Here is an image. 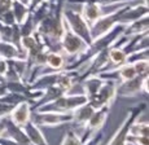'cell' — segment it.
I'll return each instance as SVG.
<instances>
[{"label":"cell","instance_id":"20","mask_svg":"<svg viewBox=\"0 0 149 145\" xmlns=\"http://www.w3.org/2000/svg\"><path fill=\"white\" fill-rule=\"evenodd\" d=\"M10 9H12V13L14 16V21L18 25H21L27 18V16L30 15V8L27 5L22 4V3L17 1V0H13L12 1V8Z\"/></svg>","mask_w":149,"mask_h":145},{"label":"cell","instance_id":"16","mask_svg":"<svg viewBox=\"0 0 149 145\" xmlns=\"http://www.w3.org/2000/svg\"><path fill=\"white\" fill-rule=\"evenodd\" d=\"M22 128H24V131L26 132L31 145H49L48 141H47V139H45L44 135H43L40 127L36 126L31 119L25 124L24 127H22Z\"/></svg>","mask_w":149,"mask_h":145},{"label":"cell","instance_id":"31","mask_svg":"<svg viewBox=\"0 0 149 145\" xmlns=\"http://www.w3.org/2000/svg\"><path fill=\"white\" fill-rule=\"evenodd\" d=\"M12 1L13 0H0V17L12 8Z\"/></svg>","mask_w":149,"mask_h":145},{"label":"cell","instance_id":"4","mask_svg":"<svg viewBox=\"0 0 149 145\" xmlns=\"http://www.w3.org/2000/svg\"><path fill=\"white\" fill-rule=\"evenodd\" d=\"M87 48L88 44L82 38H79L77 34H74L73 31H70L66 27L64 36H62L61 42H60V49H61V52L64 55H66L71 60V64L81 55H83Z\"/></svg>","mask_w":149,"mask_h":145},{"label":"cell","instance_id":"7","mask_svg":"<svg viewBox=\"0 0 149 145\" xmlns=\"http://www.w3.org/2000/svg\"><path fill=\"white\" fill-rule=\"evenodd\" d=\"M30 119L38 127H58L71 123V113H40L31 110Z\"/></svg>","mask_w":149,"mask_h":145},{"label":"cell","instance_id":"11","mask_svg":"<svg viewBox=\"0 0 149 145\" xmlns=\"http://www.w3.org/2000/svg\"><path fill=\"white\" fill-rule=\"evenodd\" d=\"M81 4H82L81 15L83 16V18L87 21V24L90 25V26L93 22H96L100 17H102L104 15H107V13L111 12V10L117 9L118 7L123 5V4H117V5H110V7H102V5L96 4V3H91V1H83Z\"/></svg>","mask_w":149,"mask_h":145},{"label":"cell","instance_id":"13","mask_svg":"<svg viewBox=\"0 0 149 145\" xmlns=\"http://www.w3.org/2000/svg\"><path fill=\"white\" fill-rule=\"evenodd\" d=\"M143 80L141 76H135L130 80L117 82V96L121 97H135L137 93H141Z\"/></svg>","mask_w":149,"mask_h":145},{"label":"cell","instance_id":"35","mask_svg":"<svg viewBox=\"0 0 149 145\" xmlns=\"http://www.w3.org/2000/svg\"><path fill=\"white\" fill-rule=\"evenodd\" d=\"M42 1H45V0H31V3H30V10L33 9V8H35L38 4H40Z\"/></svg>","mask_w":149,"mask_h":145},{"label":"cell","instance_id":"30","mask_svg":"<svg viewBox=\"0 0 149 145\" xmlns=\"http://www.w3.org/2000/svg\"><path fill=\"white\" fill-rule=\"evenodd\" d=\"M14 105H10V104H4V102H0V119L4 118V117H8L12 110V108Z\"/></svg>","mask_w":149,"mask_h":145},{"label":"cell","instance_id":"12","mask_svg":"<svg viewBox=\"0 0 149 145\" xmlns=\"http://www.w3.org/2000/svg\"><path fill=\"white\" fill-rule=\"evenodd\" d=\"M9 119L16 123L17 126L19 127H24L25 124L30 121V117H31V102L25 100V101H21L18 104H16L12 108L9 113Z\"/></svg>","mask_w":149,"mask_h":145},{"label":"cell","instance_id":"14","mask_svg":"<svg viewBox=\"0 0 149 145\" xmlns=\"http://www.w3.org/2000/svg\"><path fill=\"white\" fill-rule=\"evenodd\" d=\"M93 112H95V109H93L87 101L86 104L75 108V109L71 112V118H73L71 119V123H74L78 128H83V126L87 123V121L90 119V117L93 114Z\"/></svg>","mask_w":149,"mask_h":145},{"label":"cell","instance_id":"2","mask_svg":"<svg viewBox=\"0 0 149 145\" xmlns=\"http://www.w3.org/2000/svg\"><path fill=\"white\" fill-rule=\"evenodd\" d=\"M88 99L86 97L84 93H75V95H62L56 100L44 104L42 106L36 108L35 112L40 113H71L75 108L86 104Z\"/></svg>","mask_w":149,"mask_h":145},{"label":"cell","instance_id":"36","mask_svg":"<svg viewBox=\"0 0 149 145\" xmlns=\"http://www.w3.org/2000/svg\"><path fill=\"white\" fill-rule=\"evenodd\" d=\"M17 1H19V3H22V4H25V5H27L29 8H30V3H31V0H17Z\"/></svg>","mask_w":149,"mask_h":145},{"label":"cell","instance_id":"21","mask_svg":"<svg viewBox=\"0 0 149 145\" xmlns=\"http://www.w3.org/2000/svg\"><path fill=\"white\" fill-rule=\"evenodd\" d=\"M137 121V119H136ZM134 121L128 128V135L134 136H148L149 133V124L148 122H136Z\"/></svg>","mask_w":149,"mask_h":145},{"label":"cell","instance_id":"5","mask_svg":"<svg viewBox=\"0 0 149 145\" xmlns=\"http://www.w3.org/2000/svg\"><path fill=\"white\" fill-rule=\"evenodd\" d=\"M145 108H147L145 102H141V104L136 105V106L130 108L126 118L123 119L122 124L119 126V128L114 132V135L111 136V139L108 141L107 145H126L127 144L126 143V137H127V135H128V128H130L131 123H132L134 121H136V119L141 115V113L145 110Z\"/></svg>","mask_w":149,"mask_h":145},{"label":"cell","instance_id":"28","mask_svg":"<svg viewBox=\"0 0 149 145\" xmlns=\"http://www.w3.org/2000/svg\"><path fill=\"white\" fill-rule=\"evenodd\" d=\"M0 21H1L3 24L8 25V26H12V25L16 24V21H14V16L12 13V9H9L8 12H5L4 15L0 17Z\"/></svg>","mask_w":149,"mask_h":145},{"label":"cell","instance_id":"27","mask_svg":"<svg viewBox=\"0 0 149 145\" xmlns=\"http://www.w3.org/2000/svg\"><path fill=\"white\" fill-rule=\"evenodd\" d=\"M126 143L131 145H149L148 136H134V135H127L126 137Z\"/></svg>","mask_w":149,"mask_h":145},{"label":"cell","instance_id":"22","mask_svg":"<svg viewBox=\"0 0 149 145\" xmlns=\"http://www.w3.org/2000/svg\"><path fill=\"white\" fill-rule=\"evenodd\" d=\"M82 140H81V136L73 130H68L65 132V136L62 139V143L61 145H82Z\"/></svg>","mask_w":149,"mask_h":145},{"label":"cell","instance_id":"17","mask_svg":"<svg viewBox=\"0 0 149 145\" xmlns=\"http://www.w3.org/2000/svg\"><path fill=\"white\" fill-rule=\"evenodd\" d=\"M148 29H149V18H148V15H145V16L140 17L139 19H136V21L126 25L122 35H125V36L139 35V34L148 33Z\"/></svg>","mask_w":149,"mask_h":145},{"label":"cell","instance_id":"10","mask_svg":"<svg viewBox=\"0 0 149 145\" xmlns=\"http://www.w3.org/2000/svg\"><path fill=\"white\" fill-rule=\"evenodd\" d=\"M71 64V60L61 51H48L47 58H45V66L40 69L36 74V76L40 74L52 73V71H62L66 70V67Z\"/></svg>","mask_w":149,"mask_h":145},{"label":"cell","instance_id":"15","mask_svg":"<svg viewBox=\"0 0 149 145\" xmlns=\"http://www.w3.org/2000/svg\"><path fill=\"white\" fill-rule=\"evenodd\" d=\"M0 57L4 60H27V52L25 49L19 51L10 42H5L0 39Z\"/></svg>","mask_w":149,"mask_h":145},{"label":"cell","instance_id":"26","mask_svg":"<svg viewBox=\"0 0 149 145\" xmlns=\"http://www.w3.org/2000/svg\"><path fill=\"white\" fill-rule=\"evenodd\" d=\"M141 60H148V49H141V51H137V52L130 53L127 56L126 62L127 64H134V62L141 61Z\"/></svg>","mask_w":149,"mask_h":145},{"label":"cell","instance_id":"32","mask_svg":"<svg viewBox=\"0 0 149 145\" xmlns=\"http://www.w3.org/2000/svg\"><path fill=\"white\" fill-rule=\"evenodd\" d=\"M7 66H8L7 60L0 57V80L1 82H4V74L7 71Z\"/></svg>","mask_w":149,"mask_h":145},{"label":"cell","instance_id":"23","mask_svg":"<svg viewBox=\"0 0 149 145\" xmlns=\"http://www.w3.org/2000/svg\"><path fill=\"white\" fill-rule=\"evenodd\" d=\"M34 31H35V25L31 19V16L29 15L27 18L19 25V33H21V36H29L33 35Z\"/></svg>","mask_w":149,"mask_h":145},{"label":"cell","instance_id":"29","mask_svg":"<svg viewBox=\"0 0 149 145\" xmlns=\"http://www.w3.org/2000/svg\"><path fill=\"white\" fill-rule=\"evenodd\" d=\"M101 141H102V133L99 131L95 136H92L91 139H88V140L84 141L82 145H100Z\"/></svg>","mask_w":149,"mask_h":145},{"label":"cell","instance_id":"25","mask_svg":"<svg viewBox=\"0 0 149 145\" xmlns=\"http://www.w3.org/2000/svg\"><path fill=\"white\" fill-rule=\"evenodd\" d=\"M7 71L4 74V82H16V80H22L21 76L18 75V73L16 71V69L13 67L10 60H7Z\"/></svg>","mask_w":149,"mask_h":145},{"label":"cell","instance_id":"19","mask_svg":"<svg viewBox=\"0 0 149 145\" xmlns=\"http://www.w3.org/2000/svg\"><path fill=\"white\" fill-rule=\"evenodd\" d=\"M51 8H52V4L48 0H45V1H42L40 4H38L35 8H33L30 10V16H31L34 25H35V29L43 19L48 16V13L51 12Z\"/></svg>","mask_w":149,"mask_h":145},{"label":"cell","instance_id":"1","mask_svg":"<svg viewBox=\"0 0 149 145\" xmlns=\"http://www.w3.org/2000/svg\"><path fill=\"white\" fill-rule=\"evenodd\" d=\"M64 9L65 0H58L52 4L51 12L48 16L36 26L35 33L42 36L43 42L47 44L49 51H61L60 42H61L64 33L66 30V25L64 21Z\"/></svg>","mask_w":149,"mask_h":145},{"label":"cell","instance_id":"24","mask_svg":"<svg viewBox=\"0 0 149 145\" xmlns=\"http://www.w3.org/2000/svg\"><path fill=\"white\" fill-rule=\"evenodd\" d=\"M134 67H135V71L137 76H141V78H147L149 76V62L148 60H141V61H136L134 62Z\"/></svg>","mask_w":149,"mask_h":145},{"label":"cell","instance_id":"18","mask_svg":"<svg viewBox=\"0 0 149 145\" xmlns=\"http://www.w3.org/2000/svg\"><path fill=\"white\" fill-rule=\"evenodd\" d=\"M81 84H82V89H83V93L86 95V97L88 100H91L99 92V89L101 88L102 84H104V79L99 78L97 75H92V76H88V78L83 79L81 82Z\"/></svg>","mask_w":149,"mask_h":145},{"label":"cell","instance_id":"33","mask_svg":"<svg viewBox=\"0 0 149 145\" xmlns=\"http://www.w3.org/2000/svg\"><path fill=\"white\" fill-rule=\"evenodd\" d=\"M5 93H8L7 86H5V82H1V80H0V96H4Z\"/></svg>","mask_w":149,"mask_h":145},{"label":"cell","instance_id":"6","mask_svg":"<svg viewBox=\"0 0 149 145\" xmlns=\"http://www.w3.org/2000/svg\"><path fill=\"white\" fill-rule=\"evenodd\" d=\"M128 4H131V3H126V4L121 5V7H118L117 9L111 10V12H109V13H107V15H104L102 17H100L96 22H93V24L91 25L90 29H91V36H92V40L93 39H96V38H99V36L104 35L105 33H108L109 30H111L117 24H118L119 15H121L122 10L125 9Z\"/></svg>","mask_w":149,"mask_h":145},{"label":"cell","instance_id":"34","mask_svg":"<svg viewBox=\"0 0 149 145\" xmlns=\"http://www.w3.org/2000/svg\"><path fill=\"white\" fill-rule=\"evenodd\" d=\"M1 136H7V130H5V126L3 123V121L0 119V137Z\"/></svg>","mask_w":149,"mask_h":145},{"label":"cell","instance_id":"9","mask_svg":"<svg viewBox=\"0 0 149 145\" xmlns=\"http://www.w3.org/2000/svg\"><path fill=\"white\" fill-rule=\"evenodd\" d=\"M116 97H117V82L104 80V84L99 89V92L91 100H88V104L96 110L102 106H111Z\"/></svg>","mask_w":149,"mask_h":145},{"label":"cell","instance_id":"3","mask_svg":"<svg viewBox=\"0 0 149 145\" xmlns=\"http://www.w3.org/2000/svg\"><path fill=\"white\" fill-rule=\"evenodd\" d=\"M64 21L66 27L74 34L82 38L88 45L92 43V36H91V29L90 25L87 24L81 12H77L73 9H64Z\"/></svg>","mask_w":149,"mask_h":145},{"label":"cell","instance_id":"8","mask_svg":"<svg viewBox=\"0 0 149 145\" xmlns=\"http://www.w3.org/2000/svg\"><path fill=\"white\" fill-rule=\"evenodd\" d=\"M109 110H110V106H102L93 112V114L90 117L87 123L83 126V133L79 135L82 143H84V141H87L88 139H91L92 136H95L96 133L102 128V126L107 123Z\"/></svg>","mask_w":149,"mask_h":145}]
</instances>
